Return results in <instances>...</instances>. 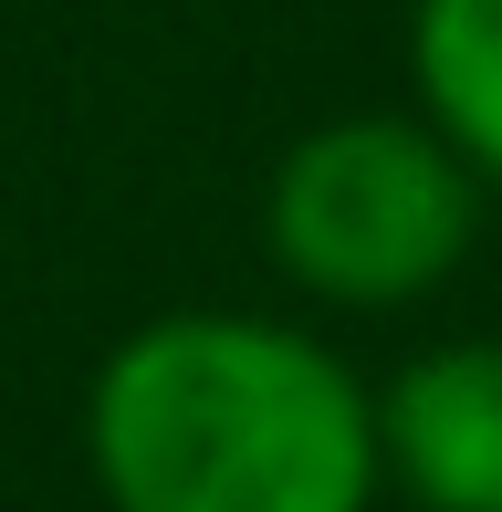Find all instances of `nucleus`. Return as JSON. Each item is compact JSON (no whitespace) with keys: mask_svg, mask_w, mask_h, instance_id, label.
Here are the masks:
<instances>
[{"mask_svg":"<svg viewBox=\"0 0 502 512\" xmlns=\"http://www.w3.org/2000/svg\"><path fill=\"white\" fill-rule=\"evenodd\" d=\"M408 84L419 115L502 189V0H419L408 11Z\"/></svg>","mask_w":502,"mask_h":512,"instance_id":"nucleus-4","label":"nucleus"},{"mask_svg":"<svg viewBox=\"0 0 502 512\" xmlns=\"http://www.w3.org/2000/svg\"><path fill=\"white\" fill-rule=\"evenodd\" d=\"M84 471L105 512H367L377 398L304 324L241 304L147 314L84 387Z\"/></svg>","mask_w":502,"mask_h":512,"instance_id":"nucleus-1","label":"nucleus"},{"mask_svg":"<svg viewBox=\"0 0 502 512\" xmlns=\"http://www.w3.org/2000/svg\"><path fill=\"white\" fill-rule=\"evenodd\" d=\"M482 178L429 115H335L283 147L262 189V241L283 283L335 314L429 304L482 241Z\"/></svg>","mask_w":502,"mask_h":512,"instance_id":"nucleus-2","label":"nucleus"},{"mask_svg":"<svg viewBox=\"0 0 502 512\" xmlns=\"http://www.w3.org/2000/svg\"><path fill=\"white\" fill-rule=\"evenodd\" d=\"M377 481L419 512H502V335H450L377 387Z\"/></svg>","mask_w":502,"mask_h":512,"instance_id":"nucleus-3","label":"nucleus"}]
</instances>
